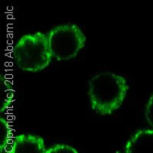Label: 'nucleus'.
I'll list each match as a JSON object with an SVG mask.
<instances>
[{
	"instance_id": "1",
	"label": "nucleus",
	"mask_w": 153,
	"mask_h": 153,
	"mask_svg": "<svg viewBox=\"0 0 153 153\" xmlns=\"http://www.w3.org/2000/svg\"><path fill=\"white\" fill-rule=\"evenodd\" d=\"M128 85L123 76L112 72H101L89 81V97L91 106L99 114L109 115L123 103Z\"/></svg>"
},
{
	"instance_id": "2",
	"label": "nucleus",
	"mask_w": 153,
	"mask_h": 153,
	"mask_svg": "<svg viewBox=\"0 0 153 153\" xmlns=\"http://www.w3.org/2000/svg\"><path fill=\"white\" fill-rule=\"evenodd\" d=\"M52 54L48 35L42 32L23 35L12 48V57L20 69L38 72L47 68Z\"/></svg>"
},
{
	"instance_id": "3",
	"label": "nucleus",
	"mask_w": 153,
	"mask_h": 153,
	"mask_svg": "<svg viewBox=\"0 0 153 153\" xmlns=\"http://www.w3.org/2000/svg\"><path fill=\"white\" fill-rule=\"evenodd\" d=\"M52 56L58 61H67L76 57L85 45L86 36L76 25H61L48 34Z\"/></svg>"
},
{
	"instance_id": "4",
	"label": "nucleus",
	"mask_w": 153,
	"mask_h": 153,
	"mask_svg": "<svg viewBox=\"0 0 153 153\" xmlns=\"http://www.w3.org/2000/svg\"><path fill=\"white\" fill-rule=\"evenodd\" d=\"M44 139L40 136L22 134L16 136L5 148V153H45Z\"/></svg>"
},
{
	"instance_id": "5",
	"label": "nucleus",
	"mask_w": 153,
	"mask_h": 153,
	"mask_svg": "<svg viewBox=\"0 0 153 153\" xmlns=\"http://www.w3.org/2000/svg\"><path fill=\"white\" fill-rule=\"evenodd\" d=\"M125 153H153V130L138 131L127 143Z\"/></svg>"
},
{
	"instance_id": "6",
	"label": "nucleus",
	"mask_w": 153,
	"mask_h": 153,
	"mask_svg": "<svg viewBox=\"0 0 153 153\" xmlns=\"http://www.w3.org/2000/svg\"><path fill=\"white\" fill-rule=\"evenodd\" d=\"M15 91L11 82L3 75L0 76V113L8 110L14 100Z\"/></svg>"
},
{
	"instance_id": "7",
	"label": "nucleus",
	"mask_w": 153,
	"mask_h": 153,
	"mask_svg": "<svg viewBox=\"0 0 153 153\" xmlns=\"http://www.w3.org/2000/svg\"><path fill=\"white\" fill-rule=\"evenodd\" d=\"M12 135V129L9 123L0 118V152H2L9 146Z\"/></svg>"
},
{
	"instance_id": "8",
	"label": "nucleus",
	"mask_w": 153,
	"mask_h": 153,
	"mask_svg": "<svg viewBox=\"0 0 153 153\" xmlns=\"http://www.w3.org/2000/svg\"><path fill=\"white\" fill-rule=\"evenodd\" d=\"M45 153H78L74 148L68 145H56L46 150Z\"/></svg>"
},
{
	"instance_id": "9",
	"label": "nucleus",
	"mask_w": 153,
	"mask_h": 153,
	"mask_svg": "<svg viewBox=\"0 0 153 153\" xmlns=\"http://www.w3.org/2000/svg\"><path fill=\"white\" fill-rule=\"evenodd\" d=\"M146 118L153 129V94L146 104Z\"/></svg>"
}]
</instances>
